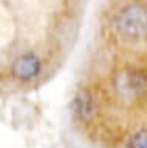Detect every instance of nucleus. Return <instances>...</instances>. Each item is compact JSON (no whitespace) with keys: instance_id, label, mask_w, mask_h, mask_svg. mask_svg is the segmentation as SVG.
Masks as SVG:
<instances>
[{"instance_id":"1","label":"nucleus","mask_w":147,"mask_h":148,"mask_svg":"<svg viewBox=\"0 0 147 148\" xmlns=\"http://www.w3.org/2000/svg\"><path fill=\"white\" fill-rule=\"evenodd\" d=\"M116 28L127 39H142L147 36V6L142 3H128L116 17Z\"/></svg>"},{"instance_id":"2","label":"nucleus","mask_w":147,"mask_h":148,"mask_svg":"<svg viewBox=\"0 0 147 148\" xmlns=\"http://www.w3.org/2000/svg\"><path fill=\"white\" fill-rule=\"evenodd\" d=\"M147 88L146 77L136 71H122L115 77V90L124 100L138 99Z\"/></svg>"},{"instance_id":"3","label":"nucleus","mask_w":147,"mask_h":148,"mask_svg":"<svg viewBox=\"0 0 147 148\" xmlns=\"http://www.w3.org/2000/svg\"><path fill=\"white\" fill-rule=\"evenodd\" d=\"M40 71V60L36 54L33 53H26L19 56L11 66L12 76L19 80H31L33 77H36Z\"/></svg>"},{"instance_id":"4","label":"nucleus","mask_w":147,"mask_h":148,"mask_svg":"<svg viewBox=\"0 0 147 148\" xmlns=\"http://www.w3.org/2000/svg\"><path fill=\"white\" fill-rule=\"evenodd\" d=\"M73 106H75V114L82 120L90 119L91 116L95 114V108H96L93 96H91L90 91H87V90H81L76 94Z\"/></svg>"},{"instance_id":"5","label":"nucleus","mask_w":147,"mask_h":148,"mask_svg":"<svg viewBox=\"0 0 147 148\" xmlns=\"http://www.w3.org/2000/svg\"><path fill=\"white\" fill-rule=\"evenodd\" d=\"M130 148H147V130L135 133L130 139Z\"/></svg>"}]
</instances>
